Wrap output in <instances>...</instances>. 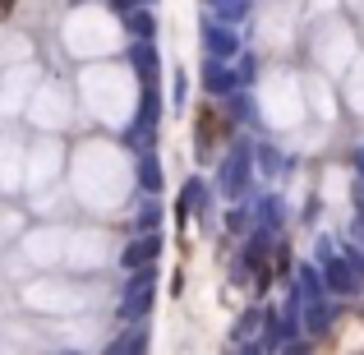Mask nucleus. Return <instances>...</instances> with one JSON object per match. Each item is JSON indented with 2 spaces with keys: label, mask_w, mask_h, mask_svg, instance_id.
Instances as JSON below:
<instances>
[{
  "label": "nucleus",
  "mask_w": 364,
  "mask_h": 355,
  "mask_svg": "<svg viewBox=\"0 0 364 355\" xmlns=\"http://www.w3.org/2000/svg\"><path fill=\"white\" fill-rule=\"evenodd\" d=\"M222 139H226V116L222 111H203V116H198V152L217 148Z\"/></svg>",
  "instance_id": "f257e3e1"
}]
</instances>
